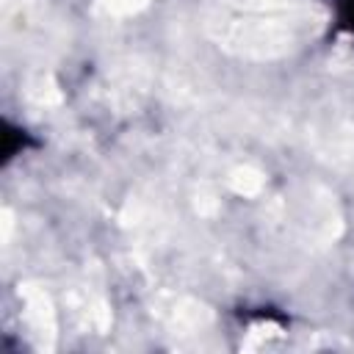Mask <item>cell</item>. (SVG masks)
I'll return each mask as SVG.
<instances>
[{"label":"cell","mask_w":354,"mask_h":354,"mask_svg":"<svg viewBox=\"0 0 354 354\" xmlns=\"http://www.w3.org/2000/svg\"><path fill=\"white\" fill-rule=\"evenodd\" d=\"M343 19L348 28H354V0H343Z\"/></svg>","instance_id":"1"}]
</instances>
